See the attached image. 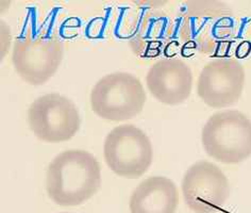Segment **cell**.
Returning <instances> with one entry per match:
<instances>
[{
  "label": "cell",
  "mask_w": 251,
  "mask_h": 213,
  "mask_svg": "<svg viewBox=\"0 0 251 213\" xmlns=\"http://www.w3.org/2000/svg\"><path fill=\"white\" fill-rule=\"evenodd\" d=\"M177 28L184 50L221 58L233 42L235 16L222 1H187L180 9Z\"/></svg>",
  "instance_id": "obj_1"
},
{
  "label": "cell",
  "mask_w": 251,
  "mask_h": 213,
  "mask_svg": "<svg viewBox=\"0 0 251 213\" xmlns=\"http://www.w3.org/2000/svg\"><path fill=\"white\" fill-rule=\"evenodd\" d=\"M147 99L135 75L114 72L100 78L91 92L94 113L110 122H124L140 114Z\"/></svg>",
  "instance_id": "obj_4"
},
{
  "label": "cell",
  "mask_w": 251,
  "mask_h": 213,
  "mask_svg": "<svg viewBox=\"0 0 251 213\" xmlns=\"http://www.w3.org/2000/svg\"><path fill=\"white\" fill-rule=\"evenodd\" d=\"M245 70L237 60L221 57L206 63L197 80V94L205 105L221 109L235 105L245 85Z\"/></svg>",
  "instance_id": "obj_9"
},
{
  "label": "cell",
  "mask_w": 251,
  "mask_h": 213,
  "mask_svg": "<svg viewBox=\"0 0 251 213\" xmlns=\"http://www.w3.org/2000/svg\"><path fill=\"white\" fill-rule=\"evenodd\" d=\"M101 185V170L95 156L84 149H67L50 162L46 190L60 206H79L90 199Z\"/></svg>",
  "instance_id": "obj_2"
},
{
  "label": "cell",
  "mask_w": 251,
  "mask_h": 213,
  "mask_svg": "<svg viewBox=\"0 0 251 213\" xmlns=\"http://www.w3.org/2000/svg\"><path fill=\"white\" fill-rule=\"evenodd\" d=\"M62 42L50 34H26L14 43L12 62L26 82L40 85L58 71L63 60Z\"/></svg>",
  "instance_id": "obj_7"
},
{
  "label": "cell",
  "mask_w": 251,
  "mask_h": 213,
  "mask_svg": "<svg viewBox=\"0 0 251 213\" xmlns=\"http://www.w3.org/2000/svg\"><path fill=\"white\" fill-rule=\"evenodd\" d=\"M103 158L118 176L136 178L151 166L153 149L149 136L135 125L123 124L106 134Z\"/></svg>",
  "instance_id": "obj_5"
},
{
  "label": "cell",
  "mask_w": 251,
  "mask_h": 213,
  "mask_svg": "<svg viewBox=\"0 0 251 213\" xmlns=\"http://www.w3.org/2000/svg\"><path fill=\"white\" fill-rule=\"evenodd\" d=\"M182 193L192 211L214 213L229 198L228 178L217 165L206 160L198 161L186 171L182 180Z\"/></svg>",
  "instance_id": "obj_8"
},
{
  "label": "cell",
  "mask_w": 251,
  "mask_h": 213,
  "mask_svg": "<svg viewBox=\"0 0 251 213\" xmlns=\"http://www.w3.org/2000/svg\"><path fill=\"white\" fill-rule=\"evenodd\" d=\"M146 84L151 95L160 103L177 106L184 103L191 95L193 73L181 59L159 60L149 68Z\"/></svg>",
  "instance_id": "obj_10"
},
{
  "label": "cell",
  "mask_w": 251,
  "mask_h": 213,
  "mask_svg": "<svg viewBox=\"0 0 251 213\" xmlns=\"http://www.w3.org/2000/svg\"><path fill=\"white\" fill-rule=\"evenodd\" d=\"M178 204L177 186L164 176H151L143 180L129 202L131 213H175Z\"/></svg>",
  "instance_id": "obj_12"
},
{
  "label": "cell",
  "mask_w": 251,
  "mask_h": 213,
  "mask_svg": "<svg viewBox=\"0 0 251 213\" xmlns=\"http://www.w3.org/2000/svg\"><path fill=\"white\" fill-rule=\"evenodd\" d=\"M27 118L37 139L48 143L71 140L81 126L76 105L59 93L37 97L29 106Z\"/></svg>",
  "instance_id": "obj_6"
},
{
  "label": "cell",
  "mask_w": 251,
  "mask_h": 213,
  "mask_svg": "<svg viewBox=\"0 0 251 213\" xmlns=\"http://www.w3.org/2000/svg\"><path fill=\"white\" fill-rule=\"evenodd\" d=\"M63 213H68V212H63Z\"/></svg>",
  "instance_id": "obj_13"
},
{
  "label": "cell",
  "mask_w": 251,
  "mask_h": 213,
  "mask_svg": "<svg viewBox=\"0 0 251 213\" xmlns=\"http://www.w3.org/2000/svg\"><path fill=\"white\" fill-rule=\"evenodd\" d=\"M174 29L175 23L168 14L147 10L132 25L130 45L141 57L154 58L166 48Z\"/></svg>",
  "instance_id": "obj_11"
},
{
  "label": "cell",
  "mask_w": 251,
  "mask_h": 213,
  "mask_svg": "<svg viewBox=\"0 0 251 213\" xmlns=\"http://www.w3.org/2000/svg\"><path fill=\"white\" fill-rule=\"evenodd\" d=\"M202 146L213 159L238 164L251 156V121L238 110L216 112L201 133Z\"/></svg>",
  "instance_id": "obj_3"
}]
</instances>
